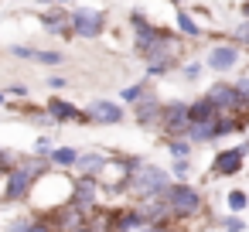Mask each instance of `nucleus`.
<instances>
[{"instance_id": "f257e3e1", "label": "nucleus", "mask_w": 249, "mask_h": 232, "mask_svg": "<svg viewBox=\"0 0 249 232\" xmlns=\"http://www.w3.org/2000/svg\"><path fill=\"white\" fill-rule=\"evenodd\" d=\"M130 181H133L130 188H133L137 195H143V198L167 191V174H164L160 167H150V164H137V174H133Z\"/></svg>"}, {"instance_id": "2eb2a0df", "label": "nucleus", "mask_w": 249, "mask_h": 232, "mask_svg": "<svg viewBox=\"0 0 249 232\" xmlns=\"http://www.w3.org/2000/svg\"><path fill=\"white\" fill-rule=\"evenodd\" d=\"M48 157H52V164H62V167L79 164V150H75V147H58V150H52Z\"/></svg>"}, {"instance_id": "6ab92c4d", "label": "nucleus", "mask_w": 249, "mask_h": 232, "mask_svg": "<svg viewBox=\"0 0 249 232\" xmlns=\"http://www.w3.org/2000/svg\"><path fill=\"white\" fill-rule=\"evenodd\" d=\"M62 18H65V14H58V11H52V14H45V28H52V31H58V28H62Z\"/></svg>"}, {"instance_id": "b1692460", "label": "nucleus", "mask_w": 249, "mask_h": 232, "mask_svg": "<svg viewBox=\"0 0 249 232\" xmlns=\"http://www.w3.org/2000/svg\"><path fill=\"white\" fill-rule=\"evenodd\" d=\"M225 229H229V232H239V229H242V222H239V218H229V222H225Z\"/></svg>"}, {"instance_id": "c756f323", "label": "nucleus", "mask_w": 249, "mask_h": 232, "mask_svg": "<svg viewBox=\"0 0 249 232\" xmlns=\"http://www.w3.org/2000/svg\"><path fill=\"white\" fill-rule=\"evenodd\" d=\"M0 103H4V92H0Z\"/></svg>"}, {"instance_id": "20e7f679", "label": "nucleus", "mask_w": 249, "mask_h": 232, "mask_svg": "<svg viewBox=\"0 0 249 232\" xmlns=\"http://www.w3.org/2000/svg\"><path fill=\"white\" fill-rule=\"evenodd\" d=\"M160 126H164L171 137L188 133V126H191V113H188V106H184V103H171V106H164V113H160Z\"/></svg>"}, {"instance_id": "dca6fc26", "label": "nucleus", "mask_w": 249, "mask_h": 232, "mask_svg": "<svg viewBox=\"0 0 249 232\" xmlns=\"http://www.w3.org/2000/svg\"><path fill=\"white\" fill-rule=\"evenodd\" d=\"M178 28H181V31H184V35H191V38H195V35H198V24H195V21H191V18H188V14H184V11H181V14H178Z\"/></svg>"}, {"instance_id": "f8f14e48", "label": "nucleus", "mask_w": 249, "mask_h": 232, "mask_svg": "<svg viewBox=\"0 0 249 232\" xmlns=\"http://www.w3.org/2000/svg\"><path fill=\"white\" fill-rule=\"evenodd\" d=\"M188 113H191V123H212V120H218V106L208 96L198 99L195 106H188Z\"/></svg>"}, {"instance_id": "f03ea898", "label": "nucleus", "mask_w": 249, "mask_h": 232, "mask_svg": "<svg viewBox=\"0 0 249 232\" xmlns=\"http://www.w3.org/2000/svg\"><path fill=\"white\" fill-rule=\"evenodd\" d=\"M38 174H41V161H24V164H21V167H18L14 174H11V184H7V198H21V195H28Z\"/></svg>"}, {"instance_id": "7c9ffc66", "label": "nucleus", "mask_w": 249, "mask_h": 232, "mask_svg": "<svg viewBox=\"0 0 249 232\" xmlns=\"http://www.w3.org/2000/svg\"><path fill=\"white\" fill-rule=\"evenodd\" d=\"M79 232H89V229H79Z\"/></svg>"}, {"instance_id": "2f4dec72", "label": "nucleus", "mask_w": 249, "mask_h": 232, "mask_svg": "<svg viewBox=\"0 0 249 232\" xmlns=\"http://www.w3.org/2000/svg\"><path fill=\"white\" fill-rule=\"evenodd\" d=\"M171 4H178V0H171Z\"/></svg>"}, {"instance_id": "6e6552de", "label": "nucleus", "mask_w": 249, "mask_h": 232, "mask_svg": "<svg viewBox=\"0 0 249 232\" xmlns=\"http://www.w3.org/2000/svg\"><path fill=\"white\" fill-rule=\"evenodd\" d=\"M246 150H249V143H239V147H232V150L218 154V161H215V171H218V174H235V171L242 167V157H246Z\"/></svg>"}, {"instance_id": "0eeeda50", "label": "nucleus", "mask_w": 249, "mask_h": 232, "mask_svg": "<svg viewBox=\"0 0 249 232\" xmlns=\"http://www.w3.org/2000/svg\"><path fill=\"white\" fill-rule=\"evenodd\" d=\"M160 113H164V106H160L154 96L143 92V99H137V120H140V126H154V123H160Z\"/></svg>"}, {"instance_id": "9d476101", "label": "nucleus", "mask_w": 249, "mask_h": 232, "mask_svg": "<svg viewBox=\"0 0 249 232\" xmlns=\"http://www.w3.org/2000/svg\"><path fill=\"white\" fill-rule=\"evenodd\" d=\"M89 116L99 120V123H120L123 120V109L116 103H106V99H92L89 103Z\"/></svg>"}, {"instance_id": "5701e85b", "label": "nucleus", "mask_w": 249, "mask_h": 232, "mask_svg": "<svg viewBox=\"0 0 249 232\" xmlns=\"http://www.w3.org/2000/svg\"><path fill=\"white\" fill-rule=\"evenodd\" d=\"M235 38H239L242 45H249V21H242V24L235 28Z\"/></svg>"}, {"instance_id": "f3484780", "label": "nucleus", "mask_w": 249, "mask_h": 232, "mask_svg": "<svg viewBox=\"0 0 249 232\" xmlns=\"http://www.w3.org/2000/svg\"><path fill=\"white\" fill-rule=\"evenodd\" d=\"M79 167H86V171L106 167V157H99V154H96V157H82V154H79Z\"/></svg>"}, {"instance_id": "423d86ee", "label": "nucleus", "mask_w": 249, "mask_h": 232, "mask_svg": "<svg viewBox=\"0 0 249 232\" xmlns=\"http://www.w3.org/2000/svg\"><path fill=\"white\" fill-rule=\"evenodd\" d=\"M208 99H212L218 109H239V106H249V99L239 96V89H235V86H225V82L212 86V89H208Z\"/></svg>"}, {"instance_id": "7ed1b4c3", "label": "nucleus", "mask_w": 249, "mask_h": 232, "mask_svg": "<svg viewBox=\"0 0 249 232\" xmlns=\"http://www.w3.org/2000/svg\"><path fill=\"white\" fill-rule=\"evenodd\" d=\"M164 201H167V208H174V212H184V215L198 212V205H201L198 191H195V188H188V184H171V188L164 191Z\"/></svg>"}, {"instance_id": "a878e982", "label": "nucleus", "mask_w": 249, "mask_h": 232, "mask_svg": "<svg viewBox=\"0 0 249 232\" xmlns=\"http://www.w3.org/2000/svg\"><path fill=\"white\" fill-rule=\"evenodd\" d=\"M28 232H52L48 225H28Z\"/></svg>"}, {"instance_id": "412c9836", "label": "nucleus", "mask_w": 249, "mask_h": 232, "mask_svg": "<svg viewBox=\"0 0 249 232\" xmlns=\"http://www.w3.org/2000/svg\"><path fill=\"white\" fill-rule=\"evenodd\" d=\"M229 205H232L235 212H239V208H246V195H242V191H232V195H229Z\"/></svg>"}, {"instance_id": "393cba45", "label": "nucleus", "mask_w": 249, "mask_h": 232, "mask_svg": "<svg viewBox=\"0 0 249 232\" xmlns=\"http://www.w3.org/2000/svg\"><path fill=\"white\" fill-rule=\"evenodd\" d=\"M235 89H239V96H246V99H249V79H242Z\"/></svg>"}, {"instance_id": "a211bd4d", "label": "nucleus", "mask_w": 249, "mask_h": 232, "mask_svg": "<svg viewBox=\"0 0 249 232\" xmlns=\"http://www.w3.org/2000/svg\"><path fill=\"white\" fill-rule=\"evenodd\" d=\"M188 150H191V147H188L184 140H171V154H174L178 161H184V157H188Z\"/></svg>"}, {"instance_id": "aec40b11", "label": "nucleus", "mask_w": 249, "mask_h": 232, "mask_svg": "<svg viewBox=\"0 0 249 232\" xmlns=\"http://www.w3.org/2000/svg\"><path fill=\"white\" fill-rule=\"evenodd\" d=\"M140 96H143V86H130V89H123V99H126V103H137Z\"/></svg>"}, {"instance_id": "bb28decb", "label": "nucleus", "mask_w": 249, "mask_h": 232, "mask_svg": "<svg viewBox=\"0 0 249 232\" xmlns=\"http://www.w3.org/2000/svg\"><path fill=\"white\" fill-rule=\"evenodd\" d=\"M143 232H167V229H160V225H154V229H143Z\"/></svg>"}, {"instance_id": "cd10ccee", "label": "nucleus", "mask_w": 249, "mask_h": 232, "mask_svg": "<svg viewBox=\"0 0 249 232\" xmlns=\"http://www.w3.org/2000/svg\"><path fill=\"white\" fill-rule=\"evenodd\" d=\"M4 161H7V150H0V167H4Z\"/></svg>"}, {"instance_id": "ddd939ff", "label": "nucleus", "mask_w": 249, "mask_h": 232, "mask_svg": "<svg viewBox=\"0 0 249 232\" xmlns=\"http://www.w3.org/2000/svg\"><path fill=\"white\" fill-rule=\"evenodd\" d=\"M188 137H191V140H198V143H205V140L218 137V120H212V123H191V126H188Z\"/></svg>"}, {"instance_id": "4468645a", "label": "nucleus", "mask_w": 249, "mask_h": 232, "mask_svg": "<svg viewBox=\"0 0 249 232\" xmlns=\"http://www.w3.org/2000/svg\"><path fill=\"white\" fill-rule=\"evenodd\" d=\"M48 113L58 116V120H79V109L69 106V103H62V99H48Z\"/></svg>"}, {"instance_id": "39448f33", "label": "nucleus", "mask_w": 249, "mask_h": 232, "mask_svg": "<svg viewBox=\"0 0 249 232\" xmlns=\"http://www.w3.org/2000/svg\"><path fill=\"white\" fill-rule=\"evenodd\" d=\"M69 24H72L75 35H82V38H96V35L103 31V14H99V11H75V14L69 18Z\"/></svg>"}, {"instance_id": "9b49d317", "label": "nucleus", "mask_w": 249, "mask_h": 232, "mask_svg": "<svg viewBox=\"0 0 249 232\" xmlns=\"http://www.w3.org/2000/svg\"><path fill=\"white\" fill-rule=\"evenodd\" d=\"M92 198H96V178H79L75 188H72V201H75V208H89Z\"/></svg>"}, {"instance_id": "c85d7f7f", "label": "nucleus", "mask_w": 249, "mask_h": 232, "mask_svg": "<svg viewBox=\"0 0 249 232\" xmlns=\"http://www.w3.org/2000/svg\"><path fill=\"white\" fill-rule=\"evenodd\" d=\"M246 18H249V4H246Z\"/></svg>"}, {"instance_id": "1a4fd4ad", "label": "nucleus", "mask_w": 249, "mask_h": 232, "mask_svg": "<svg viewBox=\"0 0 249 232\" xmlns=\"http://www.w3.org/2000/svg\"><path fill=\"white\" fill-rule=\"evenodd\" d=\"M239 62V48L235 45H218V48H212V55H208V65L215 69V72H225V69H232Z\"/></svg>"}, {"instance_id": "4be33fe9", "label": "nucleus", "mask_w": 249, "mask_h": 232, "mask_svg": "<svg viewBox=\"0 0 249 232\" xmlns=\"http://www.w3.org/2000/svg\"><path fill=\"white\" fill-rule=\"evenodd\" d=\"M198 75H201V65H198V62H191V65L184 69V79H188V82H195Z\"/></svg>"}]
</instances>
